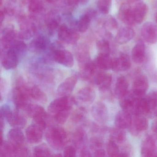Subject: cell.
<instances>
[{
  "instance_id": "6da1fadb",
  "label": "cell",
  "mask_w": 157,
  "mask_h": 157,
  "mask_svg": "<svg viewBox=\"0 0 157 157\" xmlns=\"http://www.w3.org/2000/svg\"><path fill=\"white\" fill-rule=\"evenodd\" d=\"M45 137L49 146L56 150L62 149L71 140L68 132L59 127L49 128L46 133Z\"/></svg>"
},
{
  "instance_id": "7a4b0ae2",
  "label": "cell",
  "mask_w": 157,
  "mask_h": 157,
  "mask_svg": "<svg viewBox=\"0 0 157 157\" xmlns=\"http://www.w3.org/2000/svg\"><path fill=\"white\" fill-rule=\"evenodd\" d=\"M31 99L30 86L26 85L22 79H19L13 91V102L16 108L25 110Z\"/></svg>"
},
{
  "instance_id": "3957f363",
  "label": "cell",
  "mask_w": 157,
  "mask_h": 157,
  "mask_svg": "<svg viewBox=\"0 0 157 157\" xmlns=\"http://www.w3.org/2000/svg\"><path fill=\"white\" fill-rule=\"evenodd\" d=\"M76 102L75 99L69 96H61L52 101L48 107V112L54 116L69 107L73 106Z\"/></svg>"
},
{
  "instance_id": "277c9868",
  "label": "cell",
  "mask_w": 157,
  "mask_h": 157,
  "mask_svg": "<svg viewBox=\"0 0 157 157\" xmlns=\"http://www.w3.org/2000/svg\"><path fill=\"white\" fill-rule=\"evenodd\" d=\"M43 129L36 123L29 125L25 130V136L27 141L31 144H36L43 139Z\"/></svg>"
},
{
  "instance_id": "5b68a950",
  "label": "cell",
  "mask_w": 157,
  "mask_h": 157,
  "mask_svg": "<svg viewBox=\"0 0 157 157\" xmlns=\"http://www.w3.org/2000/svg\"><path fill=\"white\" fill-rule=\"evenodd\" d=\"M52 58L59 64L67 67H71L74 65L73 56L68 50L61 49L55 50L52 54Z\"/></svg>"
},
{
  "instance_id": "8992f818",
  "label": "cell",
  "mask_w": 157,
  "mask_h": 157,
  "mask_svg": "<svg viewBox=\"0 0 157 157\" xmlns=\"http://www.w3.org/2000/svg\"><path fill=\"white\" fill-rule=\"evenodd\" d=\"M78 80V76L76 74L67 78L58 87L57 94L60 96H69L73 91Z\"/></svg>"
},
{
  "instance_id": "52a82bcc",
  "label": "cell",
  "mask_w": 157,
  "mask_h": 157,
  "mask_svg": "<svg viewBox=\"0 0 157 157\" xmlns=\"http://www.w3.org/2000/svg\"><path fill=\"white\" fill-rule=\"evenodd\" d=\"M91 113L94 120L98 123L104 124L108 120V110L106 105L103 103H95L92 106Z\"/></svg>"
},
{
  "instance_id": "ba28073f",
  "label": "cell",
  "mask_w": 157,
  "mask_h": 157,
  "mask_svg": "<svg viewBox=\"0 0 157 157\" xmlns=\"http://www.w3.org/2000/svg\"><path fill=\"white\" fill-rule=\"evenodd\" d=\"M141 155L144 157L157 156V147L154 138L150 136L143 140L141 146Z\"/></svg>"
},
{
  "instance_id": "9c48e42d",
  "label": "cell",
  "mask_w": 157,
  "mask_h": 157,
  "mask_svg": "<svg viewBox=\"0 0 157 157\" xmlns=\"http://www.w3.org/2000/svg\"><path fill=\"white\" fill-rule=\"evenodd\" d=\"M141 34L144 40L150 44L157 42V26L151 22L145 24L141 30Z\"/></svg>"
},
{
  "instance_id": "30bf717a",
  "label": "cell",
  "mask_w": 157,
  "mask_h": 157,
  "mask_svg": "<svg viewBox=\"0 0 157 157\" xmlns=\"http://www.w3.org/2000/svg\"><path fill=\"white\" fill-rule=\"evenodd\" d=\"M148 87V81L147 77L145 75H139L133 82L132 92L137 97H142L146 94Z\"/></svg>"
},
{
  "instance_id": "8fae6325",
  "label": "cell",
  "mask_w": 157,
  "mask_h": 157,
  "mask_svg": "<svg viewBox=\"0 0 157 157\" xmlns=\"http://www.w3.org/2000/svg\"><path fill=\"white\" fill-rule=\"evenodd\" d=\"M19 62V56L16 52L11 48H9L3 53L2 57V64L6 70L15 68Z\"/></svg>"
},
{
  "instance_id": "7c38bea8",
  "label": "cell",
  "mask_w": 157,
  "mask_h": 157,
  "mask_svg": "<svg viewBox=\"0 0 157 157\" xmlns=\"http://www.w3.org/2000/svg\"><path fill=\"white\" fill-rule=\"evenodd\" d=\"M93 82L98 86L101 91H108L111 87L112 82V76L110 74L102 71L97 72L93 78Z\"/></svg>"
},
{
  "instance_id": "4fadbf2b",
  "label": "cell",
  "mask_w": 157,
  "mask_h": 157,
  "mask_svg": "<svg viewBox=\"0 0 157 157\" xmlns=\"http://www.w3.org/2000/svg\"><path fill=\"white\" fill-rule=\"evenodd\" d=\"M58 35L61 41L68 44H75L79 38V36L76 32L64 25L59 27Z\"/></svg>"
},
{
  "instance_id": "5bb4252c",
  "label": "cell",
  "mask_w": 157,
  "mask_h": 157,
  "mask_svg": "<svg viewBox=\"0 0 157 157\" xmlns=\"http://www.w3.org/2000/svg\"><path fill=\"white\" fill-rule=\"evenodd\" d=\"M25 110L27 115L34 120L45 119L48 117L44 107L38 105L29 103Z\"/></svg>"
},
{
  "instance_id": "9a60e30c",
  "label": "cell",
  "mask_w": 157,
  "mask_h": 157,
  "mask_svg": "<svg viewBox=\"0 0 157 157\" xmlns=\"http://www.w3.org/2000/svg\"><path fill=\"white\" fill-rule=\"evenodd\" d=\"M132 119V124L129 127L133 135H137L142 131L147 130L148 127V121L143 116H135Z\"/></svg>"
},
{
  "instance_id": "2e32d148",
  "label": "cell",
  "mask_w": 157,
  "mask_h": 157,
  "mask_svg": "<svg viewBox=\"0 0 157 157\" xmlns=\"http://www.w3.org/2000/svg\"><path fill=\"white\" fill-rule=\"evenodd\" d=\"M131 65L129 57L125 54H123L113 59L112 70L115 72L126 71L130 68Z\"/></svg>"
},
{
  "instance_id": "e0dca14e",
  "label": "cell",
  "mask_w": 157,
  "mask_h": 157,
  "mask_svg": "<svg viewBox=\"0 0 157 157\" xmlns=\"http://www.w3.org/2000/svg\"><path fill=\"white\" fill-rule=\"evenodd\" d=\"M132 118L129 112L123 110L117 113L115 118V125L122 129L129 128L132 122Z\"/></svg>"
},
{
  "instance_id": "ac0fdd59",
  "label": "cell",
  "mask_w": 157,
  "mask_h": 157,
  "mask_svg": "<svg viewBox=\"0 0 157 157\" xmlns=\"http://www.w3.org/2000/svg\"><path fill=\"white\" fill-rule=\"evenodd\" d=\"M96 94L90 87H84L77 93L76 99L80 102L86 104H91L95 100Z\"/></svg>"
},
{
  "instance_id": "d6986e66",
  "label": "cell",
  "mask_w": 157,
  "mask_h": 157,
  "mask_svg": "<svg viewBox=\"0 0 157 157\" xmlns=\"http://www.w3.org/2000/svg\"><path fill=\"white\" fill-rule=\"evenodd\" d=\"M138 97L135 95L132 92L128 91L125 94L119 98V105L123 110H125L132 113L137 99Z\"/></svg>"
},
{
  "instance_id": "ffe728a7",
  "label": "cell",
  "mask_w": 157,
  "mask_h": 157,
  "mask_svg": "<svg viewBox=\"0 0 157 157\" xmlns=\"http://www.w3.org/2000/svg\"><path fill=\"white\" fill-rule=\"evenodd\" d=\"M98 68L95 62L90 61L80 67L79 76L83 80H89L92 78L97 73Z\"/></svg>"
},
{
  "instance_id": "44dd1931",
  "label": "cell",
  "mask_w": 157,
  "mask_h": 157,
  "mask_svg": "<svg viewBox=\"0 0 157 157\" xmlns=\"http://www.w3.org/2000/svg\"><path fill=\"white\" fill-rule=\"evenodd\" d=\"M118 16L121 21L128 25L135 24L132 13V7L129 4H123L120 7Z\"/></svg>"
},
{
  "instance_id": "7402d4cb",
  "label": "cell",
  "mask_w": 157,
  "mask_h": 157,
  "mask_svg": "<svg viewBox=\"0 0 157 157\" xmlns=\"http://www.w3.org/2000/svg\"><path fill=\"white\" fill-rule=\"evenodd\" d=\"M132 13L135 24H140L143 21L147 12V5L144 2H138L132 7Z\"/></svg>"
},
{
  "instance_id": "603a6c76",
  "label": "cell",
  "mask_w": 157,
  "mask_h": 157,
  "mask_svg": "<svg viewBox=\"0 0 157 157\" xmlns=\"http://www.w3.org/2000/svg\"><path fill=\"white\" fill-rule=\"evenodd\" d=\"M132 58L137 64L143 63L145 58V47L144 43L139 41L134 47L132 51Z\"/></svg>"
},
{
  "instance_id": "cb8c5ba5",
  "label": "cell",
  "mask_w": 157,
  "mask_h": 157,
  "mask_svg": "<svg viewBox=\"0 0 157 157\" xmlns=\"http://www.w3.org/2000/svg\"><path fill=\"white\" fill-rule=\"evenodd\" d=\"M113 62V59L110 56L109 54L100 53L95 62L99 69L108 71L112 69Z\"/></svg>"
},
{
  "instance_id": "d4e9b609",
  "label": "cell",
  "mask_w": 157,
  "mask_h": 157,
  "mask_svg": "<svg viewBox=\"0 0 157 157\" xmlns=\"http://www.w3.org/2000/svg\"><path fill=\"white\" fill-rule=\"evenodd\" d=\"M128 83L126 78L124 76H120L117 78L116 82L115 94L119 99L128 91Z\"/></svg>"
},
{
  "instance_id": "484cf974",
  "label": "cell",
  "mask_w": 157,
  "mask_h": 157,
  "mask_svg": "<svg viewBox=\"0 0 157 157\" xmlns=\"http://www.w3.org/2000/svg\"><path fill=\"white\" fill-rule=\"evenodd\" d=\"M134 34L133 29L129 27H124L118 31L116 36V41L121 44H126L133 38Z\"/></svg>"
},
{
  "instance_id": "4316f807",
  "label": "cell",
  "mask_w": 157,
  "mask_h": 157,
  "mask_svg": "<svg viewBox=\"0 0 157 157\" xmlns=\"http://www.w3.org/2000/svg\"><path fill=\"white\" fill-rule=\"evenodd\" d=\"M7 121L11 126L20 129L24 128L27 123L26 118L18 112H13L11 116Z\"/></svg>"
},
{
  "instance_id": "83f0119b",
  "label": "cell",
  "mask_w": 157,
  "mask_h": 157,
  "mask_svg": "<svg viewBox=\"0 0 157 157\" xmlns=\"http://www.w3.org/2000/svg\"><path fill=\"white\" fill-rule=\"evenodd\" d=\"M87 140V135L85 130L82 128H78L74 132L72 137L73 144L76 147H84Z\"/></svg>"
},
{
  "instance_id": "f1b7e54d",
  "label": "cell",
  "mask_w": 157,
  "mask_h": 157,
  "mask_svg": "<svg viewBox=\"0 0 157 157\" xmlns=\"http://www.w3.org/2000/svg\"><path fill=\"white\" fill-rule=\"evenodd\" d=\"M16 145L10 141H5L1 143L0 156L1 157H15Z\"/></svg>"
},
{
  "instance_id": "f546056e",
  "label": "cell",
  "mask_w": 157,
  "mask_h": 157,
  "mask_svg": "<svg viewBox=\"0 0 157 157\" xmlns=\"http://www.w3.org/2000/svg\"><path fill=\"white\" fill-rule=\"evenodd\" d=\"M9 140L16 145H23L25 141V136L20 128H14L10 129L8 133Z\"/></svg>"
},
{
  "instance_id": "4dcf8cb0",
  "label": "cell",
  "mask_w": 157,
  "mask_h": 157,
  "mask_svg": "<svg viewBox=\"0 0 157 157\" xmlns=\"http://www.w3.org/2000/svg\"><path fill=\"white\" fill-rule=\"evenodd\" d=\"M126 134L124 129L117 127L113 128L110 130V140L116 143L121 144L124 142Z\"/></svg>"
},
{
  "instance_id": "1f68e13d",
  "label": "cell",
  "mask_w": 157,
  "mask_h": 157,
  "mask_svg": "<svg viewBox=\"0 0 157 157\" xmlns=\"http://www.w3.org/2000/svg\"><path fill=\"white\" fill-rule=\"evenodd\" d=\"M48 45V40L46 37L40 36L33 40L30 46L34 52H41L46 49Z\"/></svg>"
},
{
  "instance_id": "d6a6232c",
  "label": "cell",
  "mask_w": 157,
  "mask_h": 157,
  "mask_svg": "<svg viewBox=\"0 0 157 157\" xmlns=\"http://www.w3.org/2000/svg\"><path fill=\"white\" fill-rule=\"evenodd\" d=\"M31 98L42 103H45L47 101V96L43 91L38 86L33 85L30 86Z\"/></svg>"
},
{
  "instance_id": "836d02e7",
  "label": "cell",
  "mask_w": 157,
  "mask_h": 157,
  "mask_svg": "<svg viewBox=\"0 0 157 157\" xmlns=\"http://www.w3.org/2000/svg\"><path fill=\"white\" fill-rule=\"evenodd\" d=\"M91 18V16L88 13L80 17L77 23V28L79 32L84 33L87 31L89 28Z\"/></svg>"
},
{
  "instance_id": "e575fe53",
  "label": "cell",
  "mask_w": 157,
  "mask_h": 157,
  "mask_svg": "<svg viewBox=\"0 0 157 157\" xmlns=\"http://www.w3.org/2000/svg\"><path fill=\"white\" fill-rule=\"evenodd\" d=\"M33 155L35 157H50L53 156L49 148L45 144H40L36 147L34 149Z\"/></svg>"
},
{
  "instance_id": "d590c367",
  "label": "cell",
  "mask_w": 157,
  "mask_h": 157,
  "mask_svg": "<svg viewBox=\"0 0 157 157\" xmlns=\"http://www.w3.org/2000/svg\"><path fill=\"white\" fill-rule=\"evenodd\" d=\"M87 111L83 107H81L76 109L72 115L71 119L75 123H79L82 122L86 118Z\"/></svg>"
},
{
  "instance_id": "8d00e7d4",
  "label": "cell",
  "mask_w": 157,
  "mask_h": 157,
  "mask_svg": "<svg viewBox=\"0 0 157 157\" xmlns=\"http://www.w3.org/2000/svg\"><path fill=\"white\" fill-rule=\"evenodd\" d=\"M72 107H69L60 113L54 116V120L59 124H63L67 121L72 110Z\"/></svg>"
},
{
  "instance_id": "74e56055",
  "label": "cell",
  "mask_w": 157,
  "mask_h": 157,
  "mask_svg": "<svg viewBox=\"0 0 157 157\" xmlns=\"http://www.w3.org/2000/svg\"><path fill=\"white\" fill-rule=\"evenodd\" d=\"M106 151L110 157H116L119 156L120 151L117 143L109 140L106 145Z\"/></svg>"
},
{
  "instance_id": "f35d334b",
  "label": "cell",
  "mask_w": 157,
  "mask_h": 157,
  "mask_svg": "<svg viewBox=\"0 0 157 157\" xmlns=\"http://www.w3.org/2000/svg\"><path fill=\"white\" fill-rule=\"evenodd\" d=\"M16 52L18 56H21L25 53L27 46L25 43L22 41H15L12 43L10 48Z\"/></svg>"
},
{
  "instance_id": "ab89813d",
  "label": "cell",
  "mask_w": 157,
  "mask_h": 157,
  "mask_svg": "<svg viewBox=\"0 0 157 157\" xmlns=\"http://www.w3.org/2000/svg\"><path fill=\"white\" fill-rule=\"evenodd\" d=\"M112 0H98V8L101 13L107 14L111 8Z\"/></svg>"
},
{
  "instance_id": "60d3db41",
  "label": "cell",
  "mask_w": 157,
  "mask_h": 157,
  "mask_svg": "<svg viewBox=\"0 0 157 157\" xmlns=\"http://www.w3.org/2000/svg\"><path fill=\"white\" fill-rule=\"evenodd\" d=\"M103 142L101 139L94 137L91 139L90 141V148L93 152L97 150L103 148Z\"/></svg>"
},
{
  "instance_id": "b9f144b4",
  "label": "cell",
  "mask_w": 157,
  "mask_h": 157,
  "mask_svg": "<svg viewBox=\"0 0 157 157\" xmlns=\"http://www.w3.org/2000/svg\"><path fill=\"white\" fill-rule=\"evenodd\" d=\"M13 112L8 105L4 104L1 106L0 109L1 117L8 120L12 115Z\"/></svg>"
},
{
  "instance_id": "7bdbcfd3",
  "label": "cell",
  "mask_w": 157,
  "mask_h": 157,
  "mask_svg": "<svg viewBox=\"0 0 157 157\" xmlns=\"http://www.w3.org/2000/svg\"><path fill=\"white\" fill-rule=\"evenodd\" d=\"M42 9V4L40 0H31L29 5V10L31 12L37 13Z\"/></svg>"
},
{
  "instance_id": "ee69618b",
  "label": "cell",
  "mask_w": 157,
  "mask_h": 157,
  "mask_svg": "<svg viewBox=\"0 0 157 157\" xmlns=\"http://www.w3.org/2000/svg\"><path fill=\"white\" fill-rule=\"evenodd\" d=\"M97 47L101 54H109L110 48L109 43L105 40H101L98 42Z\"/></svg>"
},
{
  "instance_id": "f6af8a7d",
  "label": "cell",
  "mask_w": 157,
  "mask_h": 157,
  "mask_svg": "<svg viewBox=\"0 0 157 157\" xmlns=\"http://www.w3.org/2000/svg\"><path fill=\"white\" fill-rule=\"evenodd\" d=\"M34 32L33 26H31L30 27L26 26L21 31L20 36L23 39H29L33 35Z\"/></svg>"
},
{
  "instance_id": "bcb514c9",
  "label": "cell",
  "mask_w": 157,
  "mask_h": 157,
  "mask_svg": "<svg viewBox=\"0 0 157 157\" xmlns=\"http://www.w3.org/2000/svg\"><path fill=\"white\" fill-rule=\"evenodd\" d=\"M64 157H75L77 154L76 147L73 146H67L64 148L63 151Z\"/></svg>"
},
{
  "instance_id": "7dc6e473",
  "label": "cell",
  "mask_w": 157,
  "mask_h": 157,
  "mask_svg": "<svg viewBox=\"0 0 157 157\" xmlns=\"http://www.w3.org/2000/svg\"><path fill=\"white\" fill-rule=\"evenodd\" d=\"M80 154V156H81V157H91V156H92L90 151L85 147L82 148Z\"/></svg>"
},
{
  "instance_id": "c3c4849f",
  "label": "cell",
  "mask_w": 157,
  "mask_h": 157,
  "mask_svg": "<svg viewBox=\"0 0 157 157\" xmlns=\"http://www.w3.org/2000/svg\"><path fill=\"white\" fill-rule=\"evenodd\" d=\"M93 154L95 157H104L105 155V152L104 149L101 148L93 151Z\"/></svg>"
},
{
  "instance_id": "681fc988",
  "label": "cell",
  "mask_w": 157,
  "mask_h": 157,
  "mask_svg": "<svg viewBox=\"0 0 157 157\" xmlns=\"http://www.w3.org/2000/svg\"><path fill=\"white\" fill-rule=\"evenodd\" d=\"M58 24L57 22L56 21H52L50 22L48 24V27L50 30H54V29H56V27H57Z\"/></svg>"
},
{
  "instance_id": "f907efd6",
  "label": "cell",
  "mask_w": 157,
  "mask_h": 157,
  "mask_svg": "<svg viewBox=\"0 0 157 157\" xmlns=\"http://www.w3.org/2000/svg\"><path fill=\"white\" fill-rule=\"evenodd\" d=\"M151 128L152 132L157 134V119H155L153 121L152 124H151Z\"/></svg>"
},
{
  "instance_id": "816d5d0a",
  "label": "cell",
  "mask_w": 157,
  "mask_h": 157,
  "mask_svg": "<svg viewBox=\"0 0 157 157\" xmlns=\"http://www.w3.org/2000/svg\"><path fill=\"white\" fill-rule=\"evenodd\" d=\"M128 3L129 4H133V3H137L138 2H140V0H127Z\"/></svg>"
},
{
  "instance_id": "f5cc1de1",
  "label": "cell",
  "mask_w": 157,
  "mask_h": 157,
  "mask_svg": "<svg viewBox=\"0 0 157 157\" xmlns=\"http://www.w3.org/2000/svg\"><path fill=\"white\" fill-rule=\"evenodd\" d=\"M4 12L1 11V23H2V21L4 20Z\"/></svg>"
},
{
  "instance_id": "db71d44e",
  "label": "cell",
  "mask_w": 157,
  "mask_h": 157,
  "mask_svg": "<svg viewBox=\"0 0 157 157\" xmlns=\"http://www.w3.org/2000/svg\"><path fill=\"white\" fill-rule=\"evenodd\" d=\"M75 1L82 3H85L86 2L88 1V0H75Z\"/></svg>"
},
{
  "instance_id": "11a10c76",
  "label": "cell",
  "mask_w": 157,
  "mask_h": 157,
  "mask_svg": "<svg viewBox=\"0 0 157 157\" xmlns=\"http://www.w3.org/2000/svg\"><path fill=\"white\" fill-rule=\"evenodd\" d=\"M155 20H156V22L157 23V13L156 14V17H155Z\"/></svg>"
},
{
  "instance_id": "9f6ffc18",
  "label": "cell",
  "mask_w": 157,
  "mask_h": 157,
  "mask_svg": "<svg viewBox=\"0 0 157 157\" xmlns=\"http://www.w3.org/2000/svg\"></svg>"
}]
</instances>
